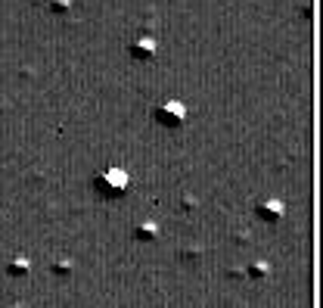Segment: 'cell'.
I'll use <instances>...</instances> for the list:
<instances>
[{
    "mask_svg": "<svg viewBox=\"0 0 323 308\" xmlns=\"http://www.w3.org/2000/svg\"><path fill=\"white\" fill-rule=\"evenodd\" d=\"M131 56L134 59H152L155 56V38L152 34H143V38H137L131 44Z\"/></svg>",
    "mask_w": 323,
    "mask_h": 308,
    "instance_id": "3",
    "label": "cell"
},
{
    "mask_svg": "<svg viewBox=\"0 0 323 308\" xmlns=\"http://www.w3.org/2000/svg\"><path fill=\"white\" fill-rule=\"evenodd\" d=\"M68 268H71L68 262H59V265H56V274H65V271H68Z\"/></svg>",
    "mask_w": 323,
    "mask_h": 308,
    "instance_id": "9",
    "label": "cell"
},
{
    "mask_svg": "<svg viewBox=\"0 0 323 308\" xmlns=\"http://www.w3.org/2000/svg\"><path fill=\"white\" fill-rule=\"evenodd\" d=\"M94 184L103 196H121L124 190H128V174H124L118 165H109V168H103L97 177H94Z\"/></svg>",
    "mask_w": 323,
    "mask_h": 308,
    "instance_id": "1",
    "label": "cell"
},
{
    "mask_svg": "<svg viewBox=\"0 0 323 308\" xmlns=\"http://www.w3.org/2000/svg\"><path fill=\"white\" fill-rule=\"evenodd\" d=\"M10 274H28V259H13L10 262Z\"/></svg>",
    "mask_w": 323,
    "mask_h": 308,
    "instance_id": "6",
    "label": "cell"
},
{
    "mask_svg": "<svg viewBox=\"0 0 323 308\" xmlns=\"http://www.w3.org/2000/svg\"><path fill=\"white\" fill-rule=\"evenodd\" d=\"M155 121L165 125V128H181V125L187 121V106L181 100H165L162 106H155Z\"/></svg>",
    "mask_w": 323,
    "mask_h": 308,
    "instance_id": "2",
    "label": "cell"
},
{
    "mask_svg": "<svg viewBox=\"0 0 323 308\" xmlns=\"http://www.w3.org/2000/svg\"><path fill=\"white\" fill-rule=\"evenodd\" d=\"M155 233H158V224H155V221H146V224L137 227V237H140V240H152Z\"/></svg>",
    "mask_w": 323,
    "mask_h": 308,
    "instance_id": "5",
    "label": "cell"
},
{
    "mask_svg": "<svg viewBox=\"0 0 323 308\" xmlns=\"http://www.w3.org/2000/svg\"><path fill=\"white\" fill-rule=\"evenodd\" d=\"M258 218H264V221H280V218H283V203H280V199H264V203L258 206Z\"/></svg>",
    "mask_w": 323,
    "mask_h": 308,
    "instance_id": "4",
    "label": "cell"
},
{
    "mask_svg": "<svg viewBox=\"0 0 323 308\" xmlns=\"http://www.w3.org/2000/svg\"><path fill=\"white\" fill-rule=\"evenodd\" d=\"M68 7H71V0H53V7H50V10H53V13H65Z\"/></svg>",
    "mask_w": 323,
    "mask_h": 308,
    "instance_id": "8",
    "label": "cell"
},
{
    "mask_svg": "<svg viewBox=\"0 0 323 308\" xmlns=\"http://www.w3.org/2000/svg\"><path fill=\"white\" fill-rule=\"evenodd\" d=\"M249 274H252V277H264V274H267V265H264V262H255L252 268H249Z\"/></svg>",
    "mask_w": 323,
    "mask_h": 308,
    "instance_id": "7",
    "label": "cell"
}]
</instances>
